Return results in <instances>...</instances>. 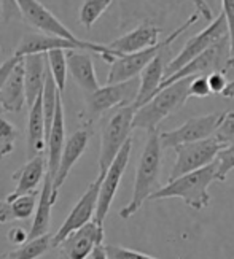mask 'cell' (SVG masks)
<instances>
[{
    "label": "cell",
    "mask_w": 234,
    "mask_h": 259,
    "mask_svg": "<svg viewBox=\"0 0 234 259\" xmlns=\"http://www.w3.org/2000/svg\"><path fill=\"white\" fill-rule=\"evenodd\" d=\"M93 126L83 124L80 129H76L69 139L65 140L64 150L61 154V162L58 167V172H56L54 177V183H53V196L58 200L59 191L64 185V182L69 177L70 170L73 168V165L78 162V159L83 156V153L86 151L89 140L93 137Z\"/></svg>",
    "instance_id": "cell-16"
},
{
    "label": "cell",
    "mask_w": 234,
    "mask_h": 259,
    "mask_svg": "<svg viewBox=\"0 0 234 259\" xmlns=\"http://www.w3.org/2000/svg\"><path fill=\"white\" fill-rule=\"evenodd\" d=\"M221 148H225L215 137H210L206 140H199L193 143L178 145L175 150L177 159L172 167V172L169 180L178 178L185 174L194 172L203 168L215 161L217 154Z\"/></svg>",
    "instance_id": "cell-10"
},
{
    "label": "cell",
    "mask_w": 234,
    "mask_h": 259,
    "mask_svg": "<svg viewBox=\"0 0 234 259\" xmlns=\"http://www.w3.org/2000/svg\"><path fill=\"white\" fill-rule=\"evenodd\" d=\"M48 174V161L45 159L43 154H38L32 159H27L24 165H21L18 170L11 175V178L16 182V188L13 193H10L5 199L13 200L19 196L37 193V189L42 188L45 177Z\"/></svg>",
    "instance_id": "cell-17"
},
{
    "label": "cell",
    "mask_w": 234,
    "mask_h": 259,
    "mask_svg": "<svg viewBox=\"0 0 234 259\" xmlns=\"http://www.w3.org/2000/svg\"><path fill=\"white\" fill-rule=\"evenodd\" d=\"M136 107L126 105L116 108L111 115L100 134V150H99V174H105L110 164L115 161V157L121 151L123 146L131 139L134 115H136Z\"/></svg>",
    "instance_id": "cell-7"
},
{
    "label": "cell",
    "mask_w": 234,
    "mask_h": 259,
    "mask_svg": "<svg viewBox=\"0 0 234 259\" xmlns=\"http://www.w3.org/2000/svg\"><path fill=\"white\" fill-rule=\"evenodd\" d=\"M102 178L104 174H99L94 182L86 188V191L83 193V196L80 197V200L73 205V208L70 210V213L67 215L65 221L62 223V226L59 228V231L54 234V248L58 246L67 235L70 232L83 228L85 224L91 223L96 217V210H97V200H99V191H100V185H102Z\"/></svg>",
    "instance_id": "cell-14"
},
{
    "label": "cell",
    "mask_w": 234,
    "mask_h": 259,
    "mask_svg": "<svg viewBox=\"0 0 234 259\" xmlns=\"http://www.w3.org/2000/svg\"><path fill=\"white\" fill-rule=\"evenodd\" d=\"M160 33H161V27L156 26L154 22L147 21L139 24L137 27H134L132 30L126 32L125 35H121L111 43H108V47L121 54L137 53L160 43Z\"/></svg>",
    "instance_id": "cell-18"
},
{
    "label": "cell",
    "mask_w": 234,
    "mask_h": 259,
    "mask_svg": "<svg viewBox=\"0 0 234 259\" xmlns=\"http://www.w3.org/2000/svg\"><path fill=\"white\" fill-rule=\"evenodd\" d=\"M22 58H18V56H11V58H8L7 61H4L2 64H0V89H2V86L5 84L7 78L10 76V73L13 72V69L16 67V64L21 61Z\"/></svg>",
    "instance_id": "cell-39"
},
{
    "label": "cell",
    "mask_w": 234,
    "mask_h": 259,
    "mask_svg": "<svg viewBox=\"0 0 234 259\" xmlns=\"http://www.w3.org/2000/svg\"><path fill=\"white\" fill-rule=\"evenodd\" d=\"M0 105L8 113H21L27 105L26 84H24V58H22L13 72L7 78L5 84L0 89Z\"/></svg>",
    "instance_id": "cell-20"
},
{
    "label": "cell",
    "mask_w": 234,
    "mask_h": 259,
    "mask_svg": "<svg viewBox=\"0 0 234 259\" xmlns=\"http://www.w3.org/2000/svg\"><path fill=\"white\" fill-rule=\"evenodd\" d=\"M47 61L50 65V72L54 78L58 89L61 93L65 91V83H67V73H69V65H67V56L64 50H53L48 51Z\"/></svg>",
    "instance_id": "cell-29"
},
{
    "label": "cell",
    "mask_w": 234,
    "mask_h": 259,
    "mask_svg": "<svg viewBox=\"0 0 234 259\" xmlns=\"http://www.w3.org/2000/svg\"><path fill=\"white\" fill-rule=\"evenodd\" d=\"M104 242V226L94 220L85 224L83 228L70 232L58 245V259H86L91 256L96 246Z\"/></svg>",
    "instance_id": "cell-15"
},
{
    "label": "cell",
    "mask_w": 234,
    "mask_h": 259,
    "mask_svg": "<svg viewBox=\"0 0 234 259\" xmlns=\"http://www.w3.org/2000/svg\"><path fill=\"white\" fill-rule=\"evenodd\" d=\"M217 164V182H225L228 174L234 170V143L221 148L215 157Z\"/></svg>",
    "instance_id": "cell-31"
},
{
    "label": "cell",
    "mask_w": 234,
    "mask_h": 259,
    "mask_svg": "<svg viewBox=\"0 0 234 259\" xmlns=\"http://www.w3.org/2000/svg\"><path fill=\"white\" fill-rule=\"evenodd\" d=\"M210 94H212V91H210V86H209V81H207V75L193 76L191 83H189L188 96L189 97L204 99V97H209Z\"/></svg>",
    "instance_id": "cell-36"
},
{
    "label": "cell",
    "mask_w": 234,
    "mask_h": 259,
    "mask_svg": "<svg viewBox=\"0 0 234 259\" xmlns=\"http://www.w3.org/2000/svg\"><path fill=\"white\" fill-rule=\"evenodd\" d=\"M226 35H228V24H226L225 13L221 11L217 18L210 21V24L206 29H203L199 33H196L194 37L189 38L185 43V47L180 50V53H178L172 61H169V64L166 65L164 78L178 72L183 65L191 62L194 58L201 56L206 50H209L212 45H215L218 40H221Z\"/></svg>",
    "instance_id": "cell-8"
},
{
    "label": "cell",
    "mask_w": 234,
    "mask_h": 259,
    "mask_svg": "<svg viewBox=\"0 0 234 259\" xmlns=\"http://www.w3.org/2000/svg\"><path fill=\"white\" fill-rule=\"evenodd\" d=\"M193 5H194V8H196V11L198 13L203 16V18H206L207 21H212L214 19V13H212V8H210V5L207 4V0H189Z\"/></svg>",
    "instance_id": "cell-41"
},
{
    "label": "cell",
    "mask_w": 234,
    "mask_h": 259,
    "mask_svg": "<svg viewBox=\"0 0 234 259\" xmlns=\"http://www.w3.org/2000/svg\"><path fill=\"white\" fill-rule=\"evenodd\" d=\"M105 248H107V253H108L110 259H160V257L150 256L147 253L129 250V248L118 246V245H105Z\"/></svg>",
    "instance_id": "cell-35"
},
{
    "label": "cell",
    "mask_w": 234,
    "mask_h": 259,
    "mask_svg": "<svg viewBox=\"0 0 234 259\" xmlns=\"http://www.w3.org/2000/svg\"><path fill=\"white\" fill-rule=\"evenodd\" d=\"M18 135L19 131L13 122L0 116V159H4L5 156L13 153Z\"/></svg>",
    "instance_id": "cell-30"
},
{
    "label": "cell",
    "mask_w": 234,
    "mask_h": 259,
    "mask_svg": "<svg viewBox=\"0 0 234 259\" xmlns=\"http://www.w3.org/2000/svg\"><path fill=\"white\" fill-rule=\"evenodd\" d=\"M16 4L21 11L22 19L30 27L40 30L45 35L62 37L73 41L83 40L80 37H76L69 27H65L64 22L56 15H53V11L45 7L40 0H16Z\"/></svg>",
    "instance_id": "cell-13"
},
{
    "label": "cell",
    "mask_w": 234,
    "mask_h": 259,
    "mask_svg": "<svg viewBox=\"0 0 234 259\" xmlns=\"http://www.w3.org/2000/svg\"><path fill=\"white\" fill-rule=\"evenodd\" d=\"M163 161V145L158 131H150L147 142L139 157V164L136 168V180H134V189L128 205L120 210V217L128 220L140 210L143 202L150 199L154 191H158L160 185V172Z\"/></svg>",
    "instance_id": "cell-1"
},
{
    "label": "cell",
    "mask_w": 234,
    "mask_h": 259,
    "mask_svg": "<svg viewBox=\"0 0 234 259\" xmlns=\"http://www.w3.org/2000/svg\"><path fill=\"white\" fill-rule=\"evenodd\" d=\"M0 53H2V48H0Z\"/></svg>",
    "instance_id": "cell-46"
},
{
    "label": "cell",
    "mask_w": 234,
    "mask_h": 259,
    "mask_svg": "<svg viewBox=\"0 0 234 259\" xmlns=\"http://www.w3.org/2000/svg\"><path fill=\"white\" fill-rule=\"evenodd\" d=\"M4 113H5V110H4V107H2V105H0V116H2Z\"/></svg>",
    "instance_id": "cell-45"
},
{
    "label": "cell",
    "mask_w": 234,
    "mask_h": 259,
    "mask_svg": "<svg viewBox=\"0 0 234 259\" xmlns=\"http://www.w3.org/2000/svg\"><path fill=\"white\" fill-rule=\"evenodd\" d=\"M199 13H193L189 16L180 27H177L175 30H172L169 35H167L164 40H160V43H156L154 47H150L147 50H142L137 53H131V54H123L120 58H116L113 62L110 64V70L107 75V84H116V83H125L129 80H134V78L140 76V73L143 72V69L147 67L156 56L161 54L163 50H166L171 45L185 33V30H188L194 22H198L199 19Z\"/></svg>",
    "instance_id": "cell-4"
},
{
    "label": "cell",
    "mask_w": 234,
    "mask_h": 259,
    "mask_svg": "<svg viewBox=\"0 0 234 259\" xmlns=\"http://www.w3.org/2000/svg\"><path fill=\"white\" fill-rule=\"evenodd\" d=\"M48 73V62L45 54H29L24 58V84L27 107L30 108L43 93Z\"/></svg>",
    "instance_id": "cell-21"
},
{
    "label": "cell",
    "mask_w": 234,
    "mask_h": 259,
    "mask_svg": "<svg viewBox=\"0 0 234 259\" xmlns=\"http://www.w3.org/2000/svg\"><path fill=\"white\" fill-rule=\"evenodd\" d=\"M132 151V139L126 142V145L123 146L118 156L115 157V161L110 164L107 168V172L104 174L102 178V185H100L99 191V200H97V210H96V217L94 221L100 226H104V221L110 211V207L113 204V199L116 196V191L120 188L121 178L125 175V170L129 164V157Z\"/></svg>",
    "instance_id": "cell-12"
},
{
    "label": "cell",
    "mask_w": 234,
    "mask_h": 259,
    "mask_svg": "<svg viewBox=\"0 0 234 259\" xmlns=\"http://www.w3.org/2000/svg\"><path fill=\"white\" fill-rule=\"evenodd\" d=\"M212 182H217V164L215 161L199 168V170L185 174L178 178L169 180L167 185L161 186L151 194L150 200L161 199H182L193 210H204L210 204L209 186Z\"/></svg>",
    "instance_id": "cell-2"
},
{
    "label": "cell",
    "mask_w": 234,
    "mask_h": 259,
    "mask_svg": "<svg viewBox=\"0 0 234 259\" xmlns=\"http://www.w3.org/2000/svg\"><path fill=\"white\" fill-rule=\"evenodd\" d=\"M7 240L11 243V245H15V246H21V245H24L27 240H29V232H26L22 228H11L7 234Z\"/></svg>",
    "instance_id": "cell-40"
},
{
    "label": "cell",
    "mask_w": 234,
    "mask_h": 259,
    "mask_svg": "<svg viewBox=\"0 0 234 259\" xmlns=\"http://www.w3.org/2000/svg\"><path fill=\"white\" fill-rule=\"evenodd\" d=\"M37 204H38L37 193L19 196L13 200L8 199L0 200V224L29 220L33 215V211L37 210Z\"/></svg>",
    "instance_id": "cell-26"
},
{
    "label": "cell",
    "mask_w": 234,
    "mask_h": 259,
    "mask_svg": "<svg viewBox=\"0 0 234 259\" xmlns=\"http://www.w3.org/2000/svg\"><path fill=\"white\" fill-rule=\"evenodd\" d=\"M51 248H54V235L48 232L37 239L27 240L24 245L18 246L13 251L0 254V259H38Z\"/></svg>",
    "instance_id": "cell-27"
},
{
    "label": "cell",
    "mask_w": 234,
    "mask_h": 259,
    "mask_svg": "<svg viewBox=\"0 0 234 259\" xmlns=\"http://www.w3.org/2000/svg\"><path fill=\"white\" fill-rule=\"evenodd\" d=\"M137 93L139 83L136 78L125 83L100 86L97 91L85 94V108L80 113V119L83 121V124L93 126L107 111L126 105H134Z\"/></svg>",
    "instance_id": "cell-5"
},
{
    "label": "cell",
    "mask_w": 234,
    "mask_h": 259,
    "mask_svg": "<svg viewBox=\"0 0 234 259\" xmlns=\"http://www.w3.org/2000/svg\"><path fill=\"white\" fill-rule=\"evenodd\" d=\"M53 50H64V51L83 50L88 53L91 51V53L99 54L100 58L108 64H111L116 58L123 56L121 53L111 50L108 45H99V43H93L88 40L73 41V40H67L62 37L45 35V33H29V35H26L16 47L15 56H18V58H26L29 54H47L48 51H53Z\"/></svg>",
    "instance_id": "cell-6"
},
{
    "label": "cell",
    "mask_w": 234,
    "mask_h": 259,
    "mask_svg": "<svg viewBox=\"0 0 234 259\" xmlns=\"http://www.w3.org/2000/svg\"><path fill=\"white\" fill-rule=\"evenodd\" d=\"M193 76L183 78L172 83L171 86H167L156 94L151 100H148L147 104L139 107L134 115V129H143V131H158V126L161 122L172 113H175L177 110H180L186 100L189 99L188 89L189 83H191Z\"/></svg>",
    "instance_id": "cell-3"
},
{
    "label": "cell",
    "mask_w": 234,
    "mask_h": 259,
    "mask_svg": "<svg viewBox=\"0 0 234 259\" xmlns=\"http://www.w3.org/2000/svg\"><path fill=\"white\" fill-rule=\"evenodd\" d=\"M2 7H4V22L22 19L16 0H2Z\"/></svg>",
    "instance_id": "cell-38"
},
{
    "label": "cell",
    "mask_w": 234,
    "mask_h": 259,
    "mask_svg": "<svg viewBox=\"0 0 234 259\" xmlns=\"http://www.w3.org/2000/svg\"><path fill=\"white\" fill-rule=\"evenodd\" d=\"M0 21H4V7H2V0H0Z\"/></svg>",
    "instance_id": "cell-44"
},
{
    "label": "cell",
    "mask_w": 234,
    "mask_h": 259,
    "mask_svg": "<svg viewBox=\"0 0 234 259\" xmlns=\"http://www.w3.org/2000/svg\"><path fill=\"white\" fill-rule=\"evenodd\" d=\"M221 96L225 97V99H234V80L228 83L226 89H225V91H223V94H221Z\"/></svg>",
    "instance_id": "cell-43"
},
{
    "label": "cell",
    "mask_w": 234,
    "mask_h": 259,
    "mask_svg": "<svg viewBox=\"0 0 234 259\" xmlns=\"http://www.w3.org/2000/svg\"><path fill=\"white\" fill-rule=\"evenodd\" d=\"M231 54V47H229V35L223 37L221 40H218L215 45H212L209 50H206L201 56L194 58L191 62H188L186 65H183L180 70L175 72L174 75L167 76L163 80L160 91L167 86H171L172 83L183 80V78H189V76H199V75H207L215 70H226V64Z\"/></svg>",
    "instance_id": "cell-9"
},
{
    "label": "cell",
    "mask_w": 234,
    "mask_h": 259,
    "mask_svg": "<svg viewBox=\"0 0 234 259\" xmlns=\"http://www.w3.org/2000/svg\"><path fill=\"white\" fill-rule=\"evenodd\" d=\"M221 8L223 13L226 18V24H228V35H229V47H231V54L226 64V70L234 69V0H221Z\"/></svg>",
    "instance_id": "cell-33"
},
{
    "label": "cell",
    "mask_w": 234,
    "mask_h": 259,
    "mask_svg": "<svg viewBox=\"0 0 234 259\" xmlns=\"http://www.w3.org/2000/svg\"><path fill=\"white\" fill-rule=\"evenodd\" d=\"M113 0H83L78 10V22L86 29L91 30L97 19L111 7Z\"/></svg>",
    "instance_id": "cell-28"
},
{
    "label": "cell",
    "mask_w": 234,
    "mask_h": 259,
    "mask_svg": "<svg viewBox=\"0 0 234 259\" xmlns=\"http://www.w3.org/2000/svg\"><path fill=\"white\" fill-rule=\"evenodd\" d=\"M164 72H166V67L163 62V54H158L140 73L139 93L136 97V102H134V107L139 108L145 105L148 100H151L160 93L161 83L164 80Z\"/></svg>",
    "instance_id": "cell-25"
},
{
    "label": "cell",
    "mask_w": 234,
    "mask_h": 259,
    "mask_svg": "<svg viewBox=\"0 0 234 259\" xmlns=\"http://www.w3.org/2000/svg\"><path fill=\"white\" fill-rule=\"evenodd\" d=\"M207 81H209L212 94H223V91H225L229 83V81H226V75L223 70H215V72L209 73Z\"/></svg>",
    "instance_id": "cell-37"
},
{
    "label": "cell",
    "mask_w": 234,
    "mask_h": 259,
    "mask_svg": "<svg viewBox=\"0 0 234 259\" xmlns=\"http://www.w3.org/2000/svg\"><path fill=\"white\" fill-rule=\"evenodd\" d=\"M67 65H69V73L76 86L82 89L85 94L94 93L100 88L97 81V75L94 69V61L91 54L83 50H70L65 51Z\"/></svg>",
    "instance_id": "cell-19"
},
{
    "label": "cell",
    "mask_w": 234,
    "mask_h": 259,
    "mask_svg": "<svg viewBox=\"0 0 234 259\" xmlns=\"http://www.w3.org/2000/svg\"><path fill=\"white\" fill-rule=\"evenodd\" d=\"M223 113H209L203 116H194L185 121L180 127L161 132V145L164 148H177L178 145L193 143L214 137V134L220 124Z\"/></svg>",
    "instance_id": "cell-11"
},
{
    "label": "cell",
    "mask_w": 234,
    "mask_h": 259,
    "mask_svg": "<svg viewBox=\"0 0 234 259\" xmlns=\"http://www.w3.org/2000/svg\"><path fill=\"white\" fill-rule=\"evenodd\" d=\"M47 146V127H45L43 93L29 108L27 119V159H32L45 151Z\"/></svg>",
    "instance_id": "cell-22"
},
{
    "label": "cell",
    "mask_w": 234,
    "mask_h": 259,
    "mask_svg": "<svg viewBox=\"0 0 234 259\" xmlns=\"http://www.w3.org/2000/svg\"><path fill=\"white\" fill-rule=\"evenodd\" d=\"M53 183H54V178L50 174H47L45 182L40 188V197H38V204L35 210V218H33V223L29 229V240L37 239L40 235L50 232L51 208L56 204V199L53 196Z\"/></svg>",
    "instance_id": "cell-23"
},
{
    "label": "cell",
    "mask_w": 234,
    "mask_h": 259,
    "mask_svg": "<svg viewBox=\"0 0 234 259\" xmlns=\"http://www.w3.org/2000/svg\"><path fill=\"white\" fill-rule=\"evenodd\" d=\"M91 259H110L108 257V253H107V248H105V245L96 246L93 254H91Z\"/></svg>",
    "instance_id": "cell-42"
},
{
    "label": "cell",
    "mask_w": 234,
    "mask_h": 259,
    "mask_svg": "<svg viewBox=\"0 0 234 259\" xmlns=\"http://www.w3.org/2000/svg\"><path fill=\"white\" fill-rule=\"evenodd\" d=\"M214 137L223 146L234 143V111H223L221 121L214 134Z\"/></svg>",
    "instance_id": "cell-32"
},
{
    "label": "cell",
    "mask_w": 234,
    "mask_h": 259,
    "mask_svg": "<svg viewBox=\"0 0 234 259\" xmlns=\"http://www.w3.org/2000/svg\"><path fill=\"white\" fill-rule=\"evenodd\" d=\"M131 0H121V8L126 7ZM143 5L145 16H160L171 8V0H139Z\"/></svg>",
    "instance_id": "cell-34"
},
{
    "label": "cell",
    "mask_w": 234,
    "mask_h": 259,
    "mask_svg": "<svg viewBox=\"0 0 234 259\" xmlns=\"http://www.w3.org/2000/svg\"><path fill=\"white\" fill-rule=\"evenodd\" d=\"M65 113H64V104L62 97L58 99V107H56V115L53 119V126L50 131V137L47 140L48 146V174L54 178L58 167L61 162V154L65 145Z\"/></svg>",
    "instance_id": "cell-24"
}]
</instances>
